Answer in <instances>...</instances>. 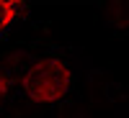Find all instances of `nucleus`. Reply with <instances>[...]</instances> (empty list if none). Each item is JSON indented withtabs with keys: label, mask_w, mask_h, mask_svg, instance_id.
I'll return each instance as SVG.
<instances>
[{
	"label": "nucleus",
	"mask_w": 129,
	"mask_h": 118,
	"mask_svg": "<svg viewBox=\"0 0 129 118\" xmlns=\"http://www.w3.org/2000/svg\"><path fill=\"white\" fill-rule=\"evenodd\" d=\"M16 10H18L16 0H0V31H5L10 23H13Z\"/></svg>",
	"instance_id": "nucleus-2"
},
{
	"label": "nucleus",
	"mask_w": 129,
	"mask_h": 118,
	"mask_svg": "<svg viewBox=\"0 0 129 118\" xmlns=\"http://www.w3.org/2000/svg\"><path fill=\"white\" fill-rule=\"evenodd\" d=\"M72 74L70 67L57 57H44L36 64H31L28 72L23 74V92L34 103H57L62 100L70 90Z\"/></svg>",
	"instance_id": "nucleus-1"
},
{
	"label": "nucleus",
	"mask_w": 129,
	"mask_h": 118,
	"mask_svg": "<svg viewBox=\"0 0 129 118\" xmlns=\"http://www.w3.org/2000/svg\"><path fill=\"white\" fill-rule=\"evenodd\" d=\"M5 92H8V80H5V74L0 72V100L5 98Z\"/></svg>",
	"instance_id": "nucleus-3"
}]
</instances>
